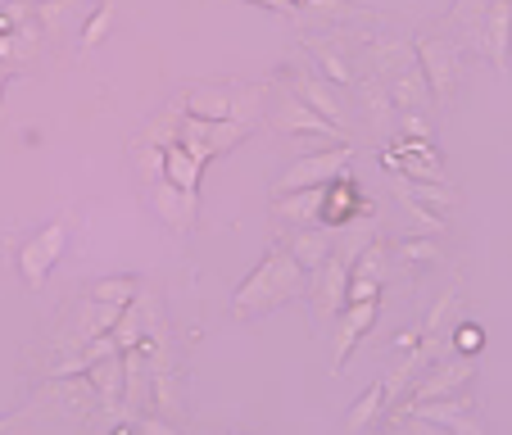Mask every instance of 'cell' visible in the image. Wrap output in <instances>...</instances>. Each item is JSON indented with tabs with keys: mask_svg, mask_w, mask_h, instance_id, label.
Wrapping results in <instances>:
<instances>
[{
	"mask_svg": "<svg viewBox=\"0 0 512 435\" xmlns=\"http://www.w3.org/2000/svg\"><path fill=\"white\" fill-rule=\"evenodd\" d=\"M390 268H395L390 241L372 236L363 245V254L354 259V272H349V304H381V286H386Z\"/></svg>",
	"mask_w": 512,
	"mask_h": 435,
	"instance_id": "10",
	"label": "cell"
},
{
	"mask_svg": "<svg viewBox=\"0 0 512 435\" xmlns=\"http://www.w3.org/2000/svg\"><path fill=\"white\" fill-rule=\"evenodd\" d=\"M322 200H327V186L272 195V218H281L286 227H313V223H322Z\"/></svg>",
	"mask_w": 512,
	"mask_h": 435,
	"instance_id": "22",
	"label": "cell"
},
{
	"mask_svg": "<svg viewBox=\"0 0 512 435\" xmlns=\"http://www.w3.org/2000/svg\"><path fill=\"white\" fill-rule=\"evenodd\" d=\"M399 136H417V141H431V118H422V114H399Z\"/></svg>",
	"mask_w": 512,
	"mask_h": 435,
	"instance_id": "31",
	"label": "cell"
},
{
	"mask_svg": "<svg viewBox=\"0 0 512 435\" xmlns=\"http://www.w3.org/2000/svg\"><path fill=\"white\" fill-rule=\"evenodd\" d=\"M372 322H377V304H345V309L336 313V327H331V377L345 372L349 354H354V345L372 331Z\"/></svg>",
	"mask_w": 512,
	"mask_h": 435,
	"instance_id": "16",
	"label": "cell"
},
{
	"mask_svg": "<svg viewBox=\"0 0 512 435\" xmlns=\"http://www.w3.org/2000/svg\"><path fill=\"white\" fill-rule=\"evenodd\" d=\"M10 78H14V68H5V64H0V96H5V87H10Z\"/></svg>",
	"mask_w": 512,
	"mask_h": 435,
	"instance_id": "35",
	"label": "cell"
},
{
	"mask_svg": "<svg viewBox=\"0 0 512 435\" xmlns=\"http://www.w3.org/2000/svg\"><path fill=\"white\" fill-rule=\"evenodd\" d=\"M408 413L426 417V422L445 426L449 435H490V426H485V413L481 404H476L472 395H449V399H431V404H404Z\"/></svg>",
	"mask_w": 512,
	"mask_h": 435,
	"instance_id": "11",
	"label": "cell"
},
{
	"mask_svg": "<svg viewBox=\"0 0 512 435\" xmlns=\"http://www.w3.org/2000/svg\"><path fill=\"white\" fill-rule=\"evenodd\" d=\"M485 64L494 73H508L512 64V0H490V14H485Z\"/></svg>",
	"mask_w": 512,
	"mask_h": 435,
	"instance_id": "20",
	"label": "cell"
},
{
	"mask_svg": "<svg viewBox=\"0 0 512 435\" xmlns=\"http://www.w3.org/2000/svg\"><path fill=\"white\" fill-rule=\"evenodd\" d=\"M413 55L426 73V87H431V100L440 109H449L458 96H463V73H467V50L449 37L440 23L435 28H422L413 37Z\"/></svg>",
	"mask_w": 512,
	"mask_h": 435,
	"instance_id": "3",
	"label": "cell"
},
{
	"mask_svg": "<svg viewBox=\"0 0 512 435\" xmlns=\"http://www.w3.org/2000/svg\"><path fill=\"white\" fill-rule=\"evenodd\" d=\"M386 413H390V399H386V386L381 381H372L363 395L349 404V413H345V435H372L381 422H386Z\"/></svg>",
	"mask_w": 512,
	"mask_h": 435,
	"instance_id": "23",
	"label": "cell"
},
{
	"mask_svg": "<svg viewBox=\"0 0 512 435\" xmlns=\"http://www.w3.org/2000/svg\"><path fill=\"white\" fill-rule=\"evenodd\" d=\"M236 435H245V431H236Z\"/></svg>",
	"mask_w": 512,
	"mask_h": 435,
	"instance_id": "37",
	"label": "cell"
},
{
	"mask_svg": "<svg viewBox=\"0 0 512 435\" xmlns=\"http://www.w3.org/2000/svg\"><path fill=\"white\" fill-rule=\"evenodd\" d=\"M390 254H395V263H404V268H426V263L445 259L440 236H404V241L390 245Z\"/></svg>",
	"mask_w": 512,
	"mask_h": 435,
	"instance_id": "25",
	"label": "cell"
},
{
	"mask_svg": "<svg viewBox=\"0 0 512 435\" xmlns=\"http://www.w3.org/2000/svg\"><path fill=\"white\" fill-rule=\"evenodd\" d=\"M372 223H377V213L349 223L345 236L336 241V250H331V259L318 272H309V300L318 322H336V313L349 304V272H354V259L363 254V245L372 241Z\"/></svg>",
	"mask_w": 512,
	"mask_h": 435,
	"instance_id": "2",
	"label": "cell"
},
{
	"mask_svg": "<svg viewBox=\"0 0 512 435\" xmlns=\"http://www.w3.org/2000/svg\"><path fill=\"white\" fill-rule=\"evenodd\" d=\"M109 435H136V431H132V422H114V431Z\"/></svg>",
	"mask_w": 512,
	"mask_h": 435,
	"instance_id": "36",
	"label": "cell"
},
{
	"mask_svg": "<svg viewBox=\"0 0 512 435\" xmlns=\"http://www.w3.org/2000/svg\"><path fill=\"white\" fill-rule=\"evenodd\" d=\"M73 14H78V0H37V19L50 41L73 28Z\"/></svg>",
	"mask_w": 512,
	"mask_h": 435,
	"instance_id": "29",
	"label": "cell"
},
{
	"mask_svg": "<svg viewBox=\"0 0 512 435\" xmlns=\"http://www.w3.org/2000/svg\"><path fill=\"white\" fill-rule=\"evenodd\" d=\"M28 413H50L68 426H87L100 413V395L87 377H46L32 395Z\"/></svg>",
	"mask_w": 512,
	"mask_h": 435,
	"instance_id": "5",
	"label": "cell"
},
{
	"mask_svg": "<svg viewBox=\"0 0 512 435\" xmlns=\"http://www.w3.org/2000/svg\"><path fill=\"white\" fill-rule=\"evenodd\" d=\"M263 118H268L272 132L281 136H309V141H336V145H349L354 136L345 132V127L327 123V118L318 114V109H309L295 91L286 87V82H268V109H263Z\"/></svg>",
	"mask_w": 512,
	"mask_h": 435,
	"instance_id": "4",
	"label": "cell"
},
{
	"mask_svg": "<svg viewBox=\"0 0 512 435\" xmlns=\"http://www.w3.org/2000/svg\"><path fill=\"white\" fill-rule=\"evenodd\" d=\"M372 435H449V431L426 422V417H417V413H408V408H390L386 422H381Z\"/></svg>",
	"mask_w": 512,
	"mask_h": 435,
	"instance_id": "27",
	"label": "cell"
},
{
	"mask_svg": "<svg viewBox=\"0 0 512 435\" xmlns=\"http://www.w3.org/2000/svg\"><path fill=\"white\" fill-rule=\"evenodd\" d=\"M109 28H114V0H96L91 19L82 23V41H78V55H91L96 46H105Z\"/></svg>",
	"mask_w": 512,
	"mask_h": 435,
	"instance_id": "28",
	"label": "cell"
},
{
	"mask_svg": "<svg viewBox=\"0 0 512 435\" xmlns=\"http://www.w3.org/2000/svg\"><path fill=\"white\" fill-rule=\"evenodd\" d=\"M82 295H87V300L118 304V309H127V304L141 295V281H136V277H100V281H91Z\"/></svg>",
	"mask_w": 512,
	"mask_h": 435,
	"instance_id": "26",
	"label": "cell"
},
{
	"mask_svg": "<svg viewBox=\"0 0 512 435\" xmlns=\"http://www.w3.org/2000/svg\"><path fill=\"white\" fill-rule=\"evenodd\" d=\"M250 132H254V123H245V118L209 123V118L182 114V123H177V141L186 145V155H191L195 164H209V159H218V155H227V150H236V145H241Z\"/></svg>",
	"mask_w": 512,
	"mask_h": 435,
	"instance_id": "6",
	"label": "cell"
},
{
	"mask_svg": "<svg viewBox=\"0 0 512 435\" xmlns=\"http://www.w3.org/2000/svg\"><path fill=\"white\" fill-rule=\"evenodd\" d=\"M354 164V145H327V150H313L300 155L295 164L281 168V177L272 182V195H290V191H309V186H327L336 182L345 168Z\"/></svg>",
	"mask_w": 512,
	"mask_h": 435,
	"instance_id": "7",
	"label": "cell"
},
{
	"mask_svg": "<svg viewBox=\"0 0 512 435\" xmlns=\"http://www.w3.org/2000/svg\"><path fill=\"white\" fill-rule=\"evenodd\" d=\"M28 408H23V413H5V417H0V435H10L14 431V426H23V422H28Z\"/></svg>",
	"mask_w": 512,
	"mask_h": 435,
	"instance_id": "34",
	"label": "cell"
},
{
	"mask_svg": "<svg viewBox=\"0 0 512 435\" xmlns=\"http://www.w3.org/2000/svg\"><path fill=\"white\" fill-rule=\"evenodd\" d=\"M64 250H68V223H59V218H55V223H46L19 250V277H23V286H28V290L46 286V277L55 272V263L64 259Z\"/></svg>",
	"mask_w": 512,
	"mask_h": 435,
	"instance_id": "9",
	"label": "cell"
},
{
	"mask_svg": "<svg viewBox=\"0 0 512 435\" xmlns=\"http://www.w3.org/2000/svg\"><path fill=\"white\" fill-rule=\"evenodd\" d=\"M485 14H490V0H454L445 19V32L476 59H485Z\"/></svg>",
	"mask_w": 512,
	"mask_h": 435,
	"instance_id": "18",
	"label": "cell"
},
{
	"mask_svg": "<svg viewBox=\"0 0 512 435\" xmlns=\"http://www.w3.org/2000/svg\"><path fill=\"white\" fill-rule=\"evenodd\" d=\"M177 100L186 105V114L209 118V123H227V118H245V123H254V114L241 105V91L213 87V82H195V87H186Z\"/></svg>",
	"mask_w": 512,
	"mask_h": 435,
	"instance_id": "14",
	"label": "cell"
},
{
	"mask_svg": "<svg viewBox=\"0 0 512 435\" xmlns=\"http://www.w3.org/2000/svg\"><path fill=\"white\" fill-rule=\"evenodd\" d=\"M87 381L100 395V413H105L109 422H127L123 417V354H109V358H100V363H91Z\"/></svg>",
	"mask_w": 512,
	"mask_h": 435,
	"instance_id": "21",
	"label": "cell"
},
{
	"mask_svg": "<svg viewBox=\"0 0 512 435\" xmlns=\"http://www.w3.org/2000/svg\"><path fill=\"white\" fill-rule=\"evenodd\" d=\"M300 295H309V272L290 259V250L277 241V245H268V254L259 259V268L236 286L232 313L241 322H254V318H268V313L286 309V304L300 300Z\"/></svg>",
	"mask_w": 512,
	"mask_h": 435,
	"instance_id": "1",
	"label": "cell"
},
{
	"mask_svg": "<svg viewBox=\"0 0 512 435\" xmlns=\"http://www.w3.org/2000/svg\"><path fill=\"white\" fill-rule=\"evenodd\" d=\"M368 213H377V209H372V200L363 195V186H358L349 173H340L336 182H327V200H322V223H327L331 232H345L349 223L368 218Z\"/></svg>",
	"mask_w": 512,
	"mask_h": 435,
	"instance_id": "15",
	"label": "cell"
},
{
	"mask_svg": "<svg viewBox=\"0 0 512 435\" xmlns=\"http://www.w3.org/2000/svg\"><path fill=\"white\" fill-rule=\"evenodd\" d=\"M290 250V259L300 263L304 272H318L322 263L331 259V250H336V232H331L327 223H313V227H290V236L281 241Z\"/></svg>",
	"mask_w": 512,
	"mask_h": 435,
	"instance_id": "19",
	"label": "cell"
},
{
	"mask_svg": "<svg viewBox=\"0 0 512 435\" xmlns=\"http://www.w3.org/2000/svg\"><path fill=\"white\" fill-rule=\"evenodd\" d=\"M300 46L322 64V78H327V82H336V87H358V68H354V59H349L345 32H336V28H327V32H322V28H304L300 32Z\"/></svg>",
	"mask_w": 512,
	"mask_h": 435,
	"instance_id": "12",
	"label": "cell"
},
{
	"mask_svg": "<svg viewBox=\"0 0 512 435\" xmlns=\"http://www.w3.org/2000/svg\"><path fill=\"white\" fill-rule=\"evenodd\" d=\"M245 5H259V10H272V14H281V19H300V10H295L290 0H245Z\"/></svg>",
	"mask_w": 512,
	"mask_h": 435,
	"instance_id": "33",
	"label": "cell"
},
{
	"mask_svg": "<svg viewBox=\"0 0 512 435\" xmlns=\"http://www.w3.org/2000/svg\"><path fill=\"white\" fill-rule=\"evenodd\" d=\"M200 177H204V164H195V159L186 155L182 141L164 145V182H173L177 191H186V195H200Z\"/></svg>",
	"mask_w": 512,
	"mask_h": 435,
	"instance_id": "24",
	"label": "cell"
},
{
	"mask_svg": "<svg viewBox=\"0 0 512 435\" xmlns=\"http://www.w3.org/2000/svg\"><path fill=\"white\" fill-rule=\"evenodd\" d=\"M449 345H454V354L476 358V354L485 349V331H481V322H454V331H449Z\"/></svg>",
	"mask_w": 512,
	"mask_h": 435,
	"instance_id": "30",
	"label": "cell"
},
{
	"mask_svg": "<svg viewBox=\"0 0 512 435\" xmlns=\"http://www.w3.org/2000/svg\"><path fill=\"white\" fill-rule=\"evenodd\" d=\"M476 381V358L467 354H449V358H435L431 368L417 377V386L408 390L404 404H431V399H449V395H463L467 386ZM399 404V408H404Z\"/></svg>",
	"mask_w": 512,
	"mask_h": 435,
	"instance_id": "8",
	"label": "cell"
},
{
	"mask_svg": "<svg viewBox=\"0 0 512 435\" xmlns=\"http://www.w3.org/2000/svg\"><path fill=\"white\" fill-rule=\"evenodd\" d=\"M136 431H141V435H182V426L168 422V417H159V413H150V417H141V422H136Z\"/></svg>",
	"mask_w": 512,
	"mask_h": 435,
	"instance_id": "32",
	"label": "cell"
},
{
	"mask_svg": "<svg viewBox=\"0 0 512 435\" xmlns=\"http://www.w3.org/2000/svg\"><path fill=\"white\" fill-rule=\"evenodd\" d=\"M281 82H286L295 96L304 100L309 109H318L327 123H336V127H345L349 136H354V127H349V109H345V100L331 91V82L322 78V73H313V68H304V64H295L290 73H281Z\"/></svg>",
	"mask_w": 512,
	"mask_h": 435,
	"instance_id": "13",
	"label": "cell"
},
{
	"mask_svg": "<svg viewBox=\"0 0 512 435\" xmlns=\"http://www.w3.org/2000/svg\"><path fill=\"white\" fill-rule=\"evenodd\" d=\"M145 200H150V209L164 218L173 232H195V218H200V195H186L177 191L173 182H145Z\"/></svg>",
	"mask_w": 512,
	"mask_h": 435,
	"instance_id": "17",
	"label": "cell"
}]
</instances>
